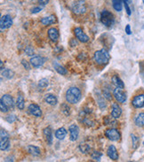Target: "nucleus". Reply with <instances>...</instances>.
<instances>
[{"instance_id":"nucleus-19","label":"nucleus","mask_w":144,"mask_h":162,"mask_svg":"<svg viewBox=\"0 0 144 162\" xmlns=\"http://www.w3.org/2000/svg\"><path fill=\"white\" fill-rule=\"evenodd\" d=\"M45 100L46 103H48L51 106H55L58 103V99L53 94H47V95H45Z\"/></svg>"},{"instance_id":"nucleus-14","label":"nucleus","mask_w":144,"mask_h":162,"mask_svg":"<svg viewBox=\"0 0 144 162\" xmlns=\"http://www.w3.org/2000/svg\"><path fill=\"white\" fill-rule=\"evenodd\" d=\"M133 106L136 108H142L144 106V95L141 94L136 96L135 99H133Z\"/></svg>"},{"instance_id":"nucleus-15","label":"nucleus","mask_w":144,"mask_h":162,"mask_svg":"<svg viewBox=\"0 0 144 162\" xmlns=\"http://www.w3.org/2000/svg\"><path fill=\"white\" fill-rule=\"evenodd\" d=\"M107 154L108 156L113 160H118V153H117V148L114 145H109L107 150Z\"/></svg>"},{"instance_id":"nucleus-4","label":"nucleus","mask_w":144,"mask_h":162,"mask_svg":"<svg viewBox=\"0 0 144 162\" xmlns=\"http://www.w3.org/2000/svg\"><path fill=\"white\" fill-rule=\"evenodd\" d=\"M72 11L75 14L80 15L85 13L86 11V5L84 0H77L73 5H72Z\"/></svg>"},{"instance_id":"nucleus-28","label":"nucleus","mask_w":144,"mask_h":162,"mask_svg":"<svg viewBox=\"0 0 144 162\" xmlns=\"http://www.w3.org/2000/svg\"><path fill=\"white\" fill-rule=\"evenodd\" d=\"M17 106L20 110H22L24 108V99L21 95H19L17 99Z\"/></svg>"},{"instance_id":"nucleus-27","label":"nucleus","mask_w":144,"mask_h":162,"mask_svg":"<svg viewBox=\"0 0 144 162\" xmlns=\"http://www.w3.org/2000/svg\"><path fill=\"white\" fill-rule=\"evenodd\" d=\"M79 150L81 151V153H87L90 152L91 147L90 145L86 144H81L79 145Z\"/></svg>"},{"instance_id":"nucleus-20","label":"nucleus","mask_w":144,"mask_h":162,"mask_svg":"<svg viewBox=\"0 0 144 162\" xmlns=\"http://www.w3.org/2000/svg\"><path fill=\"white\" fill-rule=\"evenodd\" d=\"M28 152L30 153L31 155L36 156V157L40 156V154H41L40 149H39L38 147L35 146V145H28Z\"/></svg>"},{"instance_id":"nucleus-22","label":"nucleus","mask_w":144,"mask_h":162,"mask_svg":"<svg viewBox=\"0 0 144 162\" xmlns=\"http://www.w3.org/2000/svg\"><path fill=\"white\" fill-rule=\"evenodd\" d=\"M66 135H67V131L64 128H61L57 129L55 132V136L59 140H63L66 137Z\"/></svg>"},{"instance_id":"nucleus-38","label":"nucleus","mask_w":144,"mask_h":162,"mask_svg":"<svg viewBox=\"0 0 144 162\" xmlns=\"http://www.w3.org/2000/svg\"><path fill=\"white\" fill-rule=\"evenodd\" d=\"M38 1V3L41 5H45L48 2H49V0H37Z\"/></svg>"},{"instance_id":"nucleus-23","label":"nucleus","mask_w":144,"mask_h":162,"mask_svg":"<svg viewBox=\"0 0 144 162\" xmlns=\"http://www.w3.org/2000/svg\"><path fill=\"white\" fill-rule=\"evenodd\" d=\"M112 81H113V83L116 85V87L117 88H120V89H124V87H125V84H124V82L123 81L117 76V75H114L113 77H112Z\"/></svg>"},{"instance_id":"nucleus-18","label":"nucleus","mask_w":144,"mask_h":162,"mask_svg":"<svg viewBox=\"0 0 144 162\" xmlns=\"http://www.w3.org/2000/svg\"><path fill=\"white\" fill-rule=\"evenodd\" d=\"M44 136L45 138V141L48 144H52L53 143V135H52V130L50 128H46L44 129Z\"/></svg>"},{"instance_id":"nucleus-24","label":"nucleus","mask_w":144,"mask_h":162,"mask_svg":"<svg viewBox=\"0 0 144 162\" xmlns=\"http://www.w3.org/2000/svg\"><path fill=\"white\" fill-rule=\"evenodd\" d=\"M112 4H113V7L114 9L117 12H121L123 8V0H112Z\"/></svg>"},{"instance_id":"nucleus-2","label":"nucleus","mask_w":144,"mask_h":162,"mask_svg":"<svg viewBox=\"0 0 144 162\" xmlns=\"http://www.w3.org/2000/svg\"><path fill=\"white\" fill-rule=\"evenodd\" d=\"M94 60L98 65H106L110 59V55L108 52V51H106L105 49L97 51L94 53Z\"/></svg>"},{"instance_id":"nucleus-17","label":"nucleus","mask_w":144,"mask_h":162,"mask_svg":"<svg viewBox=\"0 0 144 162\" xmlns=\"http://www.w3.org/2000/svg\"><path fill=\"white\" fill-rule=\"evenodd\" d=\"M48 36L53 42L56 43L58 41V39H59V32H58V30L56 28H54V27H51L48 30Z\"/></svg>"},{"instance_id":"nucleus-37","label":"nucleus","mask_w":144,"mask_h":162,"mask_svg":"<svg viewBox=\"0 0 144 162\" xmlns=\"http://www.w3.org/2000/svg\"><path fill=\"white\" fill-rule=\"evenodd\" d=\"M13 116V115H9L8 117L6 118V120H7V121H8V122H13V121H15V116H14L13 118H12Z\"/></svg>"},{"instance_id":"nucleus-36","label":"nucleus","mask_w":144,"mask_h":162,"mask_svg":"<svg viewBox=\"0 0 144 162\" xmlns=\"http://www.w3.org/2000/svg\"><path fill=\"white\" fill-rule=\"evenodd\" d=\"M41 10H42V7H35V8H33V9L31 10V12L33 13H39Z\"/></svg>"},{"instance_id":"nucleus-30","label":"nucleus","mask_w":144,"mask_h":162,"mask_svg":"<svg viewBox=\"0 0 144 162\" xmlns=\"http://www.w3.org/2000/svg\"><path fill=\"white\" fill-rule=\"evenodd\" d=\"M101 156H102V153H100V152H93V154H92V158H93V160H97V161H100V160Z\"/></svg>"},{"instance_id":"nucleus-40","label":"nucleus","mask_w":144,"mask_h":162,"mask_svg":"<svg viewBox=\"0 0 144 162\" xmlns=\"http://www.w3.org/2000/svg\"><path fill=\"white\" fill-rule=\"evenodd\" d=\"M3 69H4V64H3V61H1V70L3 71Z\"/></svg>"},{"instance_id":"nucleus-8","label":"nucleus","mask_w":144,"mask_h":162,"mask_svg":"<svg viewBox=\"0 0 144 162\" xmlns=\"http://www.w3.org/2000/svg\"><path fill=\"white\" fill-rule=\"evenodd\" d=\"M105 135L111 141H118L120 139V133L116 128H110L105 131Z\"/></svg>"},{"instance_id":"nucleus-29","label":"nucleus","mask_w":144,"mask_h":162,"mask_svg":"<svg viewBox=\"0 0 144 162\" xmlns=\"http://www.w3.org/2000/svg\"><path fill=\"white\" fill-rule=\"evenodd\" d=\"M2 75L6 79H11L13 76V72L10 69H6L5 71H2Z\"/></svg>"},{"instance_id":"nucleus-21","label":"nucleus","mask_w":144,"mask_h":162,"mask_svg":"<svg viewBox=\"0 0 144 162\" xmlns=\"http://www.w3.org/2000/svg\"><path fill=\"white\" fill-rule=\"evenodd\" d=\"M56 21V18L54 15H50L48 17H45L41 20V23L45 26H48V25H51V24H54V22Z\"/></svg>"},{"instance_id":"nucleus-7","label":"nucleus","mask_w":144,"mask_h":162,"mask_svg":"<svg viewBox=\"0 0 144 162\" xmlns=\"http://www.w3.org/2000/svg\"><path fill=\"white\" fill-rule=\"evenodd\" d=\"M113 95L117 102L119 103H125L126 101V92L123 90V89L120 88H116L113 91Z\"/></svg>"},{"instance_id":"nucleus-12","label":"nucleus","mask_w":144,"mask_h":162,"mask_svg":"<svg viewBox=\"0 0 144 162\" xmlns=\"http://www.w3.org/2000/svg\"><path fill=\"white\" fill-rule=\"evenodd\" d=\"M1 102H2L6 107L8 108L9 110L14 107L13 100V98H12L10 95H7V94L4 95V96L2 97V99H1Z\"/></svg>"},{"instance_id":"nucleus-31","label":"nucleus","mask_w":144,"mask_h":162,"mask_svg":"<svg viewBox=\"0 0 144 162\" xmlns=\"http://www.w3.org/2000/svg\"><path fill=\"white\" fill-rule=\"evenodd\" d=\"M48 80L47 79H45V78H43V79H41L40 81H38V86L40 87V88H45V87H47L48 86Z\"/></svg>"},{"instance_id":"nucleus-26","label":"nucleus","mask_w":144,"mask_h":162,"mask_svg":"<svg viewBox=\"0 0 144 162\" xmlns=\"http://www.w3.org/2000/svg\"><path fill=\"white\" fill-rule=\"evenodd\" d=\"M54 68H55V70L57 71V72L59 73L60 74H67V70L63 67V66H61V65H59L58 63H54Z\"/></svg>"},{"instance_id":"nucleus-5","label":"nucleus","mask_w":144,"mask_h":162,"mask_svg":"<svg viewBox=\"0 0 144 162\" xmlns=\"http://www.w3.org/2000/svg\"><path fill=\"white\" fill-rule=\"evenodd\" d=\"M0 148L2 151H6L9 148L10 146V139L8 133L5 129H1V136H0Z\"/></svg>"},{"instance_id":"nucleus-13","label":"nucleus","mask_w":144,"mask_h":162,"mask_svg":"<svg viewBox=\"0 0 144 162\" xmlns=\"http://www.w3.org/2000/svg\"><path fill=\"white\" fill-rule=\"evenodd\" d=\"M70 130V140L71 141H76L78 138L79 135V128L76 124H72L69 128Z\"/></svg>"},{"instance_id":"nucleus-11","label":"nucleus","mask_w":144,"mask_h":162,"mask_svg":"<svg viewBox=\"0 0 144 162\" xmlns=\"http://www.w3.org/2000/svg\"><path fill=\"white\" fill-rule=\"evenodd\" d=\"M28 112L30 113V114H32L33 116H35V117H40L41 115H42V111H41V109L40 107L36 105V104H31V105H29L28 106Z\"/></svg>"},{"instance_id":"nucleus-10","label":"nucleus","mask_w":144,"mask_h":162,"mask_svg":"<svg viewBox=\"0 0 144 162\" xmlns=\"http://www.w3.org/2000/svg\"><path fill=\"white\" fill-rule=\"evenodd\" d=\"M45 62V59L42 56H35L33 58L30 59V64L34 67H42L44 63Z\"/></svg>"},{"instance_id":"nucleus-41","label":"nucleus","mask_w":144,"mask_h":162,"mask_svg":"<svg viewBox=\"0 0 144 162\" xmlns=\"http://www.w3.org/2000/svg\"><path fill=\"white\" fill-rule=\"evenodd\" d=\"M142 1H143V4H144V0H142Z\"/></svg>"},{"instance_id":"nucleus-32","label":"nucleus","mask_w":144,"mask_h":162,"mask_svg":"<svg viewBox=\"0 0 144 162\" xmlns=\"http://www.w3.org/2000/svg\"><path fill=\"white\" fill-rule=\"evenodd\" d=\"M104 122L106 125H111V123H116L115 121H113L112 119H110V117H106L104 120Z\"/></svg>"},{"instance_id":"nucleus-25","label":"nucleus","mask_w":144,"mask_h":162,"mask_svg":"<svg viewBox=\"0 0 144 162\" xmlns=\"http://www.w3.org/2000/svg\"><path fill=\"white\" fill-rule=\"evenodd\" d=\"M135 123L139 127H144V113H140L137 117L135 118Z\"/></svg>"},{"instance_id":"nucleus-16","label":"nucleus","mask_w":144,"mask_h":162,"mask_svg":"<svg viewBox=\"0 0 144 162\" xmlns=\"http://www.w3.org/2000/svg\"><path fill=\"white\" fill-rule=\"evenodd\" d=\"M111 115L114 119H117L121 116L122 114V109L117 105V103H113L112 106H111Z\"/></svg>"},{"instance_id":"nucleus-9","label":"nucleus","mask_w":144,"mask_h":162,"mask_svg":"<svg viewBox=\"0 0 144 162\" xmlns=\"http://www.w3.org/2000/svg\"><path fill=\"white\" fill-rule=\"evenodd\" d=\"M74 34L77 37V39H78L82 43H86L89 41V36H87L86 34H85V32L82 30V28L80 27H76L74 29Z\"/></svg>"},{"instance_id":"nucleus-6","label":"nucleus","mask_w":144,"mask_h":162,"mask_svg":"<svg viewBox=\"0 0 144 162\" xmlns=\"http://www.w3.org/2000/svg\"><path fill=\"white\" fill-rule=\"evenodd\" d=\"M13 25V19L11 18V16L6 14L2 16V18L0 20V26H1V30L4 31L6 28H9Z\"/></svg>"},{"instance_id":"nucleus-35","label":"nucleus","mask_w":144,"mask_h":162,"mask_svg":"<svg viewBox=\"0 0 144 162\" xmlns=\"http://www.w3.org/2000/svg\"><path fill=\"white\" fill-rule=\"evenodd\" d=\"M126 33L127 35H131L132 31H131V27H130V25H126Z\"/></svg>"},{"instance_id":"nucleus-1","label":"nucleus","mask_w":144,"mask_h":162,"mask_svg":"<svg viewBox=\"0 0 144 162\" xmlns=\"http://www.w3.org/2000/svg\"><path fill=\"white\" fill-rule=\"evenodd\" d=\"M81 99V91L77 87H71L66 91V100L70 104H77Z\"/></svg>"},{"instance_id":"nucleus-39","label":"nucleus","mask_w":144,"mask_h":162,"mask_svg":"<svg viewBox=\"0 0 144 162\" xmlns=\"http://www.w3.org/2000/svg\"><path fill=\"white\" fill-rule=\"evenodd\" d=\"M21 63H22V65L25 67V68H26V69H28V70H29V69H30V67H29L28 64L27 62H25V60H22V61H21Z\"/></svg>"},{"instance_id":"nucleus-34","label":"nucleus","mask_w":144,"mask_h":162,"mask_svg":"<svg viewBox=\"0 0 144 162\" xmlns=\"http://www.w3.org/2000/svg\"><path fill=\"white\" fill-rule=\"evenodd\" d=\"M0 108H1V111H2L3 113H6V112H8V111H9V109L6 107V106H5L2 102L0 103Z\"/></svg>"},{"instance_id":"nucleus-33","label":"nucleus","mask_w":144,"mask_h":162,"mask_svg":"<svg viewBox=\"0 0 144 162\" xmlns=\"http://www.w3.org/2000/svg\"><path fill=\"white\" fill-rule=\"evenodd\" d=\"M132 138H133V144H134V148H136L138 146V143H139V139L135 136V135H132Z\"/></svg>"},{"instance_id":"nucleus-3","label":"nucleus","mask_w":144,"mask_h":162,"mask_svg":"<svg viewBox=\"0 0 144 162\" xmlns=\"http://www.w3.org/2000/svg\"><path fill=\"white\" fill-rule=\"evenodd\" d=\"M100 21L106 27H111L114 24V16L113 14L107 10H103L100 13Z\"/></svg>"}]
</instances>
